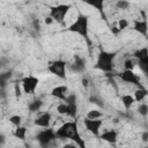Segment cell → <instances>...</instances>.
Segmentation results:
<instances>
[{
  "label": "cell",
  "mask_w": 148,
  "mask_h": 148,
  "mask_svg": "<svg viewBox=\"0 0 148 148\" xmlns=\"http://www.w3.org/2000/svg\"><path fill=\"white\" fill-rule=\"evenodd\" d=\"M56 135H57V139H60V140L69 139V140L74 141L79 147H81V148L86 147V143L80 135V132L77 128V123L75 120L65 121L62 125H60L56 130Z\"/></svg>",
  "instance_id": "1"
},
{
  "label": "cell",
  "mask_w": 148,
  "mask_h": 148,
  "mask_svg": "<svg viewBox=\"0 0 148 148\" xmlns=\"http://www.w3.org/2000/svg\"><path fill=\"white\" fill-rule=\"evenodd\" d=\"M67 31L75 32L80 35L81 37H83L87 40V43H90L89 40V16L86 14L79 13L74 22H72L69 27L67 28Z\"/></svg>",
  "instance_id": "2"
},
{
  "label": "cell",
  "mask_w": 148,
  "mask_h": 148,
  "mask_svg": "<svg viewBox=\"0 0 148 148\" xmlns=\"http://www.w3.org/2000/svg\"><path fill=\"white\" fill-rule=\"evenodd\" d=\"M117 52H109V51H101L97 56V60L95 64V68L99 69L102 72L109 73L113 69L114 66V59H116Z\"/></svg>",
  "instance_id": "3"
},
{
  "label": "cell",
  "mask_w": 148,
  "mask_h": 148,
  "mask_svg": "<svg viewBox=\"0 0 148 148\" xmlns=\"http://www.w3.org/2000/svg\"><path fill=\"white\" fill-rule=\"evenodd\" d=\"M72 6L67 5V3H59L56 6H52L50 8V16H52V18L58 22V23H62L65 21V17L67 16L68 12L71 10Z\"/></svg>",
  "instance_id": "4"
},
{
  "label": "cell",
  "mask_w": 148,
  "mask_h": 148,
  "mask_svg": "<svg viewBox=\"0 0 148 148\" xmlns=\"http://www.w3.org/2000/svg\"><path fill=\"white\" fill-rule=\"evenodd\" d=\"M57 139V135H56V131L51 127H45L44 130L39 131L36 135V140L39 142V145L42 147H46L49 146L53 140Z\"/></svg>",
  "instance_id": "5"
},
{
  "label": "cell",
  "mask_w": 148,
  "mask_h": 148,
  "mask_svg": "<svg viewBox=\"0 0 148 148\" xmlns=\"http://www.w3.org/2000/svg\"><path fill=\"white\" fill-rule=\"evenodd\" d=\"M66 62L61 59H58V60H54L52 61L49 66H47V71L53 74L54 76L61 79V80H65L66 79Z\"/></svg>",
  "instance_id": "6"
},
{
  "label": "cell",
  "mask_w": 148,
  "mask_h": 148,
  "mask_svg": "<svg viewBox=\"0 0 148 148\" xmlns=\"http://www.w3.org/2000/svg\"><path fill=\"white\" fill-rule=\"evenodd\" d=\"M20 83L24 94H34L36 88L39 84V79L35 75H28V76H24L20 81Z\"/></svg>",
  "instance_id": "7"
},
{
  "label": "cell",
  "mask_w": 148,
  "mask_h": 148,
  "mask_svg": "<svg viewBox=\"0 0 148 148\" xmlns=\"http://www.w3.org/2000/svg\"><path fill=\"white\" fill-rule=\"evenodd\" d=\"M83 124L86 126V130L88 132H90L92 135L98 136L101 134V127L103 125V120L99 119H90V118H84L83 119Z\"/></svg>",
  "instance_id": "8"
},
{
  "label": "cell",
  "mask_w": 148,
  "mask_h": 148,
  "mask_svg": "<svg viewBox=\"0 0 148 148\" xmlns=\"http://www.w3.org/2000/svg\"><path fill=\"white\" fill-rule=\"evenodd\" d=\"M119 77H120V80L123 82L132 83L134 86H139L140 87V76H138V74H135L133 69H124L119 74Z\"/></svg>",
  "instance_id": "9"
},
{
  "label": "cell",
  "mask_w": 148,
  "mask_h": 148,
  "mask_svg": "<svg viewBox=\"0 0 148 148\" xmlns=\"http://www.w3.org/2000/svg\"><path fill=\"white\" fill-rule=\"evenodd\" d=\"M50 95L57 99L60 101H65L67 95H68V87L66 84H60V86H56L51 89Z\"/></svg>",
  "instance_id": "10"
},
{
  "label": "cell",
  "mask_w": 148,
  "mask_h": 148,
  "mask_svg": "<svg viewBox=\"0 0 148 148\" xmlns=\"http://www.w3.org/2000/svg\"><path fill=\"white\" fill-rule=\"evenodd\" d=\"M51 120H52V116L50 112H43L40 113L39 116L36 117V119L34 120V124L38 127H42V128H45V127H50L51 125Z\"/></svg>",
  "instance_id": "11"
},
{
  "label": "cell",
  "mask_w": 148,
  "mask_h": 148,
  "mask_svg": "<svg viewBox=\"0 0 148 148\" xmlns=\"http://www.w3.org/2000/svg\"><path fill=\"white\" fill-rule=\"evenodd\" d=\"M98 138L110 145H114L118 140V132L116 130H106V131L102 132L98 135Z\"/></svg>",
  "instance_id": "12"
},
{
  "label": "cell",
  "mask_w": 148,
  "mask_h": 148,
  "mask_svg": "<svg viewBox=\"0 0 148 148\" xmlns=\"http://www.w3.org/2000/svg\"><path fill=\"white\" fill-rule=\"evenodd\" d=\"M133 30L145 37L148 36V22L147 20H135L133 22Z\"/></svg>",
  "instance_id": "13"
},
{
  "label": "cell",
  "mask_w": 148,
  "mask_h": 148,
  "mask_svg": "<svg viewBox=\"0 0 148 148\" xmlns=\"http://www.w3.org/2000/svg\"><path fill=\"white\" fill-rule=\"evenodd\" d=\"M84 3H87L90 7H94L102 16L103 18H105V14H104V3L105 0H82Z\"/></svg>",
  "instance_id": "14"
},
{
  "label": "cell",
  "mask_w": 148,
  "mask_h": 148,
  "mask_svg": "<svg viewBox=\"0 0 148 148\" xmlns=\"http://www.w3.org/2000/svg\"><path fill=\"white\" fill-rule=\"evenodd\" d=\"M72 69H74L75 72H83L86 69V61H84V59H82L81 57L75 54L74 56V62L72 64Z\"/></svg>",
  "instance_id": "15"
},
{
  "label": "cell",
  "mask_w": 148,
  "mask_h": 148,
  "mask_svg": "<svg viewBox=\"0 0 148 148\" xmlns=\"http://www.w3.org/2000/svg\"><path fill=\"white\" fill-rule=\"evenodd\" d=\"M120 102L123 104V106L126 109V110H130L132 108V105L135 103V98L133 95H130V94H125V95H121L120 96Z\"/></svg>",
  "instance_id": "16"
},
{
  "label": "cell",
  "mask_w": 148,
  "mask_h": 148,
  "mask_svg": "<svg viewBox=\"0 0 148 148\" xmlns=\"http://www.w3.org/2000/svg\"><path fill=\"white\" fill-rule=\"evenodd\" d=\"M134 98H135V102H142L147 96H148V90L146 88H142V87H139L135 91H134Z\"/></svg>",
  "instance_id": "17"
},
{
  "label": "cell",
  "mask_w": 148,
  "mask_h": 148,
  "mask_svg": "<svg viewBox=\"0 0 148 148\" xmlns=\"http://www.w3.org/2000/svg\"><path fill=\"white\" fill-rule=\"evenodd\" d=\"M133 57H134L136 60L147 58V57H148V46H143V47H140V49L135 50L134 53H133Z\"/></svg>",
  "instance_id": "18"
},
{
  "label": "cell",
  "mask_w": 148,
  "mask_h": 148,
  "mask_svg": "<svg viewBox=\"0 0 148 148\" xmlns=\"http://www.w3.org/2000/svg\"><path fill=\"white\" fill-rule=\"evenodd\" d=\"M14 136L20 139V140H24L25 136H27V127L25 126H16L15 131H14Z\"/></svg>",
  "instance_id": "19"
},
{
  "label": "cell",
  "mask_w": 148,
  "mask_h": 148,
  "mask_svg": "<svg viewBox=\"0 0 148 148\" xmlns=\"http://www.w3.org/2000/svg\"><path fill=\"white\" fill-rule=\"evenodd\" d=\"M42 106H43V102L40 99H35L28 104V110L30 112H37L40 110Z\"/></svg>",
  "instance_id": "20"
},
{
  "label": "cell",
  "mask_w": 148,
  "mask_h": 148,
  "mask_svg": "<svg viewBox=\"0 0 148 148\" xmlns=\"http://www.w3.org/2000/svg\"><path fill=\"white\" fill-rule=\"evenodd\" d=\"M66 103V102H65ZM68 105V112H67V116L71 117V118H75L76 114H77V104L76 102H71V103H67Z\"/></svg>",
  "instance_id": "21"
},
{
  "label": "cell",
  "mask_w": 148,
  "mask_h": 148,
  "mask_svg": "<svg viewBox=\"0 0 148 148\" xmlns=\"http://www.w3.org/2000/svg\"><path fill=\"white\" fill-rule=\"evenodd\" d=\"M87 118H90V119H99L103 117V112L98 109H91L87 112Z\"/></svg>",
  "instance_id": "22"
},
{
  "label": "cell",
  "mask_w": 148,
  "mask_h": 148,
  "mask_svg": "<svg viewBox=\"0 0 148 148\" xmlns=\"http://www.w3.org/2000/svg\"><path fill=\"white\" fill-rule=\"evenodd\" d=\"M136 61H138L139 68L148 76V57L145 58V59H139V60H136Z\"/></svg>",
  "instance_id": "23"
},
{
  "label": "cell",
  "mask_w": 148,
  "mask_h": 148,
  "mask_svg": "<svg viewBox=\"0 0 148 148\" xmlns=\"http://www.w3.org/2000/svg\"><path fill=\"white\" fill-rule=\"evenodd\" d=\"M138 113L141 116V117H147L148 116V104L147 103H140L138 109H136Z\"/></svg>",
  "instance_id": "24"
},
{
  "label": "cell",
  "mask_w": 148,
  "mask_h": 148,
  "mask_svg": "<svg viewBox=\"0 0 148 148\" xmlns=\"http://www.w3.org/2000/svg\"><path fill=\"white\" fill-rule=\"evenodd\" d=\"M8 120L12 125H14L16 127V126H20L22 124V116L21 114H13L8 118Z\"/></svg>",
  "instance_id": "25"
},
{
  "label": "cell",
  "mask_w": 148,
  "mask_h": 148,
  "mask_svg": "<svg viewBox=\"0 0 148 148\" xmlns=\"http://www.w3.org/2000/svg\"><path fill=\"white\" fill-rule=\"evenodd\" d=\"M57 112L59 114H62V116H67V112H68V105L67 103H60L57 105Z\"/></svg>",
  "instance_id": "26"
},
{
  "label": "cell",
  "mask_w": 148,
  "mask_h": 148,
  "mask_svg": "<svg viewBox=\"0 0 148 148\" xmlns=\"http://www.w3.org/2000/svg\"><path fill=\"white\" fill-rule=\"evenodd\" d=\"M116 7L120 10H126L130 7V1L128 0H117Z\"/></svg>",
  "instance_id": "27"
},
{
  "label": "cell",
  "mask_w": 148,
  "mask_h": 148,
  "mask_svg": "<svg viewBox=\"0 0 148 148\" xmlns=\"http://www.w3.org/2000/svg\"><path fill=\"white\" fill-rule=\"evenodd\" d=\"M128 21L126 20V18H119L118 20V22H117V27L119 28V30L120 31H123V30H125L127 27H128Z\"/></svg>",
  "instance_id": "28"
},
{
  "label": "cell",
  "mask_w": 148,
  "mask_h": 148,
  "mask_svg": "<svg viewBox=\"0 0 148 148\" xmlns=\"http://www.w3.org/2000/svg\"><path fill=\"white\" fill-rule=\"evenodd\" d=\"M134 67H135V61L133 59L128 58L124 61V69H133Z\"/></svg>",
  "instance_id": "29"
},
{
  "label": "cell",
  "mask_w": 148,
  "mask_h": 148,
  "mask_svg": "<svg viewBox=\"0 0 148 148\" xmlns=\"http://www.w3.org/2000/svg\"><path fill=\"white\" fill-rule=\"evenodd\" d=\"M53 22H54V20H53V18H52V16H50V15H49V16H46V17L44 18V23H45L46 25H51Z\"/></svg>",
  "instance_id": "30"
},
{
  "label": "cell",
  "mask_w": 148,
  "mask_h": 148,
  "mask_svg": "<svg viewBox=\"0 0 148 148\" xmlns=\"http://www.w3.org/2000/svg\"><path fill=\"white\" fill-rule=\"evenodd\" d=\"M141 140H142L143 142H148V131L142 132V134H141Z\"/></svg>",
  "instance_id": "31"
},
{
  "label": "cell",
  "mask_w": 148,
  "mask_h": 148,
  "mask_svg": "<svg viewBox=\"0 0 148 148\" xmlns=\"http://www.w3.org/2000/svg\"><path fill=\"white\" fill-rule=\"evenodd\" d=\"M111 32H112L113 35H118V34H119V32H121V31L119 30V28H118L117 25H114V27H112V28H111Z\"/></svg>",
  "instance_id": "32"
},
{
  "label": "cell",
  "mask_w": 148,
  "mask_h": 148,
  "mask_svg": "<svg viewBox=\"0 0 148 148\" xmlns=\"http://www.w3.org/2000/svg\"><path fill=\"white\" fill-rule=\"evenodd\" d=\"M15 95H16V96H17V97H18V96H21V95H22V92H21V89H20V86H18V84H17V83H16V84H15Z\"/></svg>",
  "instance_id": "33"
},
{
  "label": "cell",
  "mask_w": 148,
  "mask_h": 148,
  "mask_svg": "<svg viewBox=\"0 0 148 148\" xmlns=\"http://www.w3.org/2000/svg\"><path fill=\"white\" fill-rule=\"evenodd\" d=\"M81 82H82V86H83L84 88H88V87H89V81H88V79H87V77H83Z\"/></svg>",
  "instance_id": "34"
},
{
  "label": "cell",
  "mask_w": 148,
  "mask_h": 148,
  "mask_svg": "<svg viewBox=\"0 0 148 148\" xmlns=\"http://www.w3.org/2000/svg\"><path fill=\"white\" fill-rule=\"evenodd\" d=\"M34 27L36 30H39L40 29V25H39V20H35L34 21Z\"/></svg>",
  "instance_id": "35"
}]
</instances>
